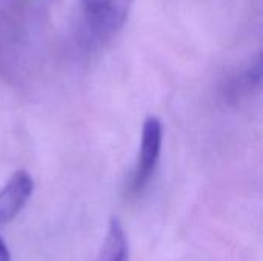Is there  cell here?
<instances>
[{
  "instance_id": "cell-3",
  "label": "cell",
  "mask_w": 263,
  "mask_h": 261,
  "mask_svg": "<svg viewBox=\"0 0 263 261\" xmlns=\"http://www.w3.org/2000/svg\"><path fill=\"white\" fill-rule=\"evenodd\" d=\"M34 191V180L26 171H17L0 189V223L14 220Z\"/></svg>"
},
{
  "instance_id": "cell-5",
  "label": "cell",
  "mask_w": 263,
  "mask_h": 261,
  "mask_svg": "<svg viewBox=\"0 0 263 261\" xmlns=\"http://www.w3.org/2000/svg\"><path fill=\"white\" fill-rule=\"evenodd\" d=\"M0 261H11V254L5 242L0 238Z\"/></svg>"
},
{
  "instance_id": "cell-2",
  "label": "cell",
  "mask_w": 263,
  "mask_h": 261,
  "mask_svg": "<svg viewBox=\"0 0 263 261\" xmlns=\"http://www.w3.org/2000/svg\"><path fill=\"white\" fill-rule=\"evenodd\" d=\"M162 138H163V128L162 122L157 117H148L143 123L142 129V143L140 152L134 171L133 178V189L142 191L145 185L149 182L154 169L157 166L160 149H162Z\"/></svg>"
},
{
  "instance_id": "cell-1",
  "label": "cell",
  "mask_w": 263,
  "mask_h": 261,
  "mask_svg": "<svg viewBox=\"0 0 263 261\" xmlns=\"http://www.w3.org/2000/svg\"><path fill=\"white\" fill-rule=\"evenodd\" d=\"M85 17L94 34L111 37L125 25L134 0H82Z\"/></svg>"
},
{
  "instance_id": "cell-4",
  "label": "cell",
  "mask_w": 263,
  "mask_h": 261,
  "mask_svg": "<svg viewBox=\"0 0 263 261\" xmlns=\"http://www.w3.org/2000/svg\"><path fill=\"white\" fill-rule=\"evenodd\" d=\"M96 261H129L128 240L123 226L117 218H111L105 242Z\"/></svg>"
}]
</instances>
